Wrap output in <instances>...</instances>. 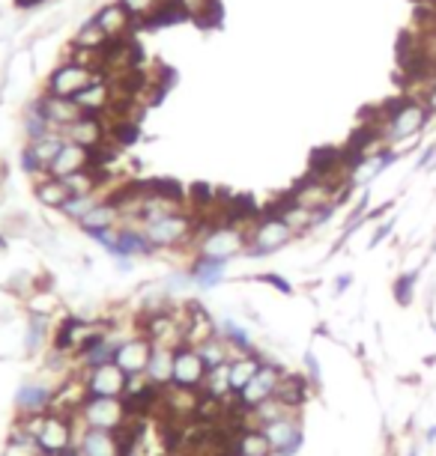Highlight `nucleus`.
<instances>
[{"mask_svg":"<svg viewBox=\"0 0 436 456\" xmlns=\"http://www.w3.org/2000/svg\"><path fill=\"white\" fill-rule=\"evenodd\" d=\"M433 110L424 105L422 99L413 96H400L391 99L389 105H383L377 110V117L371 119V126L380 128V137L386 146H400L409 143L415 137H422V132L431 126Z\"/></svg>","mask_w":436,"mask_h":456,"instance_id":"obj_1","label":"nucleus"},{"mask_svg":"<svg viewBox=\"0 0 436 456\" xmlns=\"http://www.w3.org/2000/svg\"><path fill=\"white\" fill-rule=\"evenodd\" d=\"M126 418L129 411L123 406V397H84L75 411V424L84 429H108V433H117Z\"/></svg>","mask_w":436,"mask_h":456,"instance_id":"obj_2","label":"nucleus"},{"mask_svg":"<svg viewBox=\"0 0 436 456\" xmlns=\"http://www.w3.org/2000/svg\"><path fill=\"white\" fill-rule=\"evenodd\" d=\"M296 233L290 230V224L281 218V215H260V221L248 230V245L245 254L248 256H267L276 254L278 248H284Z\"/></svg>","mask_w":436,"mask_h":456,"instance_id":"obj_3","label":"nucleus"},{"mask_svg":"<svg viewBox=\"0 0 436 456\" xmlns=\"http://www.w3.org/2000/svg\"><path fill=\"white\" fill-rule=\"evenodd\" d=\"M102 78H105V75L96 72V69H87V66L72 63V60H63V63L48 75L45 93H51V96H63V99H78L90 84H96Z\"/></svg>","mask_w":436,"mask_h":456,"instance_id":"obj_4","label":"nucleus"},{"mask_svg":"<svg viewBox=\"0 0 436 456\" xmlns=\"http://www.w3.org/2000/svg\"><path fill=\"white\" fill-rule=\"evenodd\" d=\"M248 230L234 227V224H216L198 239V254L212 256V260H227L236 254H245Z\"/></svg>","mask_w":436,"mask_h":456,"instance_id":"obj_5","label":"nucleus"},{"mask_svg":"<svg viewBox=\"0 0 436 456\" xmlns=\"http://www.w3.org/2000/svg\"><path fill=\"white\" fill-rule=\"evenodd\" d=\"M78 436H75V418L60 415V411H48L45 424H42L37 436V456H63L72 451Z\"/></svg>","mask_w":436,"mask_h":456,"instance_id":"obj_6","label":"nucleus"},{"mask_svg":"<svg viewBox=\"0 0 436 456\" xmlns=\"http://www.w3.org/2000/svg\"><path fill=\"white\" fill-rule=\"evenodd\" d=\"M126 382H129V376H126L114 361L81 370V388L87 397H123Z\"/></svg>","mask_w":436,"mask_h":456,"instance_id":"obj_7","label":"nucleus"},{"mask_svg":"<svg viewBox=\"0 0 436 456\" xmlns=\"http://www.w3.org/2000/svg\"><path fill=\"white\" fill-rule=\"evenodd\" d=\"M203 379H207V364H203L198 346H189V343L174 346V379H170V385L201 391Z\"/></svg>","mask_w":436,"mask_h":456,"instance_id":"obj_8","label":"nucleus"},{"mask_svg":"<svg viewBox=\"0 0 436 456\" xmlns=\"http://www.w3.org/2000/svg\"><path fill=\"white\" fill-rule=\"evenodd\" d=\"M284 373H287V370L281 367L278 361H272V358L263 361L251 382H248L245 388L239 391V400H243V406L254 409V406H260L263 400L276 397V388H278V382H281V376H284Z\"/></svg>","mask_w":436,"mask_h":456,"instance_id":"obj_9","label":"nucleus"},{"mask_svg":"<svg viewBox=\"0 0 436 456\" xmlns=\"http://www.w3.org/2000/svg\"><path fill=\"white\" fill-rule=\"evenodd\" d=\"M63 137L96 152L105 143H111V119L96 117V114H84L81 119H75L72 126L63 128Z\"/></svg>","mask_w":436,"mask_h":456,"instance_id":"obj_10","label":"nucleus"},{"mask_svg":"<svg viewBox=\"0 0 436 456\" xmlns=\"http://www.w3.org/2000/svg\"><path fill=\"white\" fill-rule=\"evenodd\" d=\"M260 429H263V436L269 438L272 456H293L299 447H302V415L272 420V424Z\"/></svg>","mask_w":436,"mask_h":456,"instance_id":"obj_11","label":"nucleus"},{"mask_svg":"<svg viewBox=\"0 0 436 456\" xmlns=\"http://www.w3.org/2000/svg\"><path fill=\"white\" fill-rule=\"evenodd\" d=\"M93 21L99 24L102 30L108 33L111 42H119V39H132L135 37V28H138V21H135V15L126 10L119 0H111V4L99 6L96 15H93Z\"/></svg>","mask_w":436,"mask_h":456,"instance_id":"obj_12","label":"nucleus"},{"mask_svg":"<svg viewBox=\"0 0 436 456\" xmlns=\"http://www.w3.org/2000/svg\"><path fill=\"white\" fill-rule=\"evenodd\" d=\"M152 349L156 343L147 340V338H132V340H123L117 343V352H114V364L123 370L126 376H135V373H147V364L152 358Z\"/></svg>","mask_w":436,"mask_h":456,"instance_id":"obj_13","label":"nucleus"},{"mask_svg":"<svg viewBox=\"0 0 436 456\" xmlns=\"http://www.w3.org/2000/svg\"><path fill=\"white\" fill-rule=\"evenodd\" d=\"M93 165H96V156H93V150H87V146L81 143H72V141H63V146H60L57 159L51 161L48 174L57 176V179H66L72 174H81V170H90Z\"/></svg>","mask_w":436,"mask_h":456,"instance_id":"obj_14","label":"nucleus"},{"mask_svg":"<svg viewBox=\"0 0 436 456\" xmlns=\"http://www.w3.org/2000/svg\"><path fill=\"white\" fill-rule=\"evenodd\" d=\"M37 108L42 110V117H45L48 123H51V128H54V132H60V134H63L66 126H72L75 119L84 117V110H81V105L75 99L51 96V93H45V96L37 99Z\"/></svg>","mask_w":436,"mask_h":456,"instance_id":"obj_15","label":"nucleus"},{"mask_svg":"<svg viewBox=\"0 0 436 456\" xmlns=\"http://www.w3.org/2000/svg\"><path fill=\"white\" fill-rule=\"evenodd\" d=\"M119 221H123V212L117 209L114 200H108V197H105V200H99L87 215H84V218L78 221V227L93 239V236L105 233V230L119 227Z\"/></svg>","mask_w":436,"mask_h":456,"instance_id":"obj_16","label":"nucleus"},{"mask_svg":"<svg viewBox=\"0 0 436 456\" xmlns=\"http://www.w3.org/2000/svg\"><path fill=\"white\" fill-rule=\"evenodd\" d=\"M54 391L45 382H24L15 394V411L19 415H33V411H51Z\"/></svg>","mask_w":436,"mask_h":456,"instance_id":"obj_17","label":"nucleus"},{"mask_svg":"<svg viewBox=\"0 0 436 456\" xmlns=\"http://www.w3.org/2000/svg\"><path fill=\"white\" fill-rule=\"evenodd\" d=\"M75 447L81 451V456H123L119 453L117 436L108 433V429H84L81 427Z\"/></svg>","mask_w":436,"mask_h":456,"instance_id":"obj_18","label":"nucleus"},{"mask_svg":"<svg viewBox=\"0 0 436 456\" xmlns=\"http://www.w3.org/2000/svg\"><path fill=\"white\" fill-rule=\"evenodd\" d=\"M276 397L284 403L287 409L302 411L308 397H311V382H308L305 376H299V373H284V376H281V382H278V388H276Z\"/></svg>","mask_w":436,"mask_h":456,"instance_id":"obj_19","label":"nucleus"},{"mask_svg":"<svg viewBox=\"0 0 436 456\" xmlns=\"http://www.w3.org/2000/svg\"><path fill=\"white\" fill-rule=\"evenodd\" d=\"M263 361H267V355H260L258 349L248 352V355H236L234 361H230V388H234V394H239L248 382H251Z\"/></svg>","mask_w":436,"mask_h":456,"instance_id":"obj_20","label":"nucleus"},{"mask_svg":"<svg viewBox=\"0 0 436 456\" xmlns=\"http://www.w3.org/2000/svg\"><path fill=\"white\" fill-rule=\"evenodd\" d=\"M33 194H37V200L42 206H48V209H57V212L72 200L70 188H66L63 179H57V176H48V179H42V183H37V185H33Z\"/></svg>","mask_w":436,"mask_h":456,"instance_id":"obj_21","label":"nucleus"},{"mask_svg":"<svg viewBox=\"0 0 436 456\" xmlns=\"http://www.w3.org/2000/svg\"><path fill=\"white\" fill-rule=\"evenodd\" d=\"M225 269H227V260H212V256H203L198 254L194 263L189 265V278L198 281L201 287H216L225 278Z\"/></svg>","mask_w":436,"mask_h":456,"instance_id":"obj_22","label":"nucleus"},{"mask_svg":"<svg viewBox=\"0 0 436 456\" xmlns=\"http://www.w3.org/2000/svg\"><path fill=\"white\" fill-rule=\"evenodd\" d=\"M147 379L161 385V388H170V379H174V349L170 346L152 349V358L147 364Z\"/></svg>","mask_w":436,"mask_h":456,"instance_id":"obj_23","label":"nucleus"},{"mask_svg":"<svg viewBox=\"0 0 436 456\" xmlns=\"http://www.w3.org/2000/svg\"><path fill=\"white\" fill-rule=\"evenodd\" d=\"M198 352H201V358H203V364H207V370L210 367H221V364H230V361L236 358V352L230 349V343L225 340V334H212V338H207L198 346Z\"/></svg>","mask_w":436,"mask_h":456,"instance_id":"obj_24","label":"nucleus"},{"mask_svg":"<svg viewBox=\"0 0 436 456\" xmlns=\"http://www.w3.org/2000/svg\"><path fill=\"white\" fill-rule=\"evenodd\" d=\"M111 45V39H108V33L99 28L96 21H87V24H81L78 30H75V37H72V48H84V51H105Z\"/></svg>","mask_w":436,"mask_h":456,"instance_id":"obj_25","label":"nucleus"},{"mask_svg":"<svg viewBox=\"0 0 436 456\" xmlns=\"http://www.w3.org/2000/svg\"><path fill=\"white\" fill-rule=\"evenodd\" d=\"M201 394L216 397V400H225L227 394H234V388H230V364L210 367L207 379H203V385H201Z\"/></svg>","mask_w":436,"mask_h":456,"instance_id":"obj_26","label":"nucleus"},{"mask_svg":"<svg viewBox=\"0 0 436 456\" xmlns=\"http://www.w3.org/2000/svg\"><path fill=\"white\" fill-rule=\"evenodd\" d=\"M290 415H302V411L287 409L278 397H269V400H263L260 406L251 409V424L267 427V424H272V420H281V418H290Z\"/></svg>","mask_w":436,"mask_h":456,"instance_id":"obj_27","label":"nucleus"},{"mask_svg":"<svg viewBox=\"0 0 436 456\" xmlns=\"http://www.w3.org/2000/svg\"><path fill=\"white\" fill-rule=\"evenodd\" d=\"M239 456H272V444L269 438L263 436L260 427H248L243 436L236 438Z\"/></svg>","mask_w":436,"mask_h":456,"instance_id":"obj_28","label":"nucleus"},{"mask_svg":"<svg viewBox=\"0 0 436 456\" xmlns=\"http://www.w3.org/2000/svg\"><path fill=\"white\" fill-rule=\"evenodd\" d=\"M418 278H422V269H409V272H400L395 283H391V296L400 307H409L415 298V289H418Z\"/></svg>","mask_w":436,"mask_h":456,"instance_id":"obj_29","label":"nucleus"},{"mask_svg":"<svg viewBox=\"0 0 436 456\" xmlns=\"http://www.w3.org/2000/svg\"><path fill=\"white\" fill-rule=\"evenodd\" d=\"M48 329H51L48 316H33L30 314V329H28V338H24V352H28V355H33V352L48 340Z\"/></svg>","mask_w":436,"mask_h":456,"instance_id":"obj_30","label":"nucleus"},{"mask_svg":"<svg viewBox=\"0 0 436 456\" xmlns=\"http://www.w3.org/2000/svg\"><path fill=\"white\" fill-rule=\"evenodd\" d=\"M0 233L6 239H24L30 236V215L28 212H12L0 221Z\"/></svg>","mask_w":436,"mask_h":456,"instance_id":"obj_31","label":"nucleus"},{"mask_svg":"<svg viewBox=\"0 0 436 456\" xmlns=\"http://www.w3.org/2000/svg\"><path fill=\"white\" fill-rule=\"evenodd\" d=\"M99 200H105V194H87V197H72V200L70 203H66L63 206V209H60V212H63L66 215V218H72L75 224H78L81 218H84V215H87L90 209H93V206H96Z\"/></svg>","mask_w":436,"mask_h":456,"instance_id":"obj_32","label":"nucleus"},{"mask_svg":"<svg viewBox=\"0 0 436 456\" xmlns=\"http://www.w3.org/2000/svg\"><path fill=\"white\" fill-rule=\"evenodd\" d=\"M221 334H225V340L230 343V349L236 352V355H248V352H254L251 340H248V334L243 325L236 322H225V329H221Z\"/></svg>","mask_w":436,"mask_h":456,"instance_id":"obj_33","label":"nucleus"},{"mask_svg":"<svg viewBox=\"0 0 436 456\" xmlns=\"http://www.w3.org/2000/svg\"><path fill=\"white\" fill-rule=\"evenodd\" d=\"M57 307V298L51 292H30L28 296V314L33 316H51Z\"/></svg>","mask_w":436,"mask_h":456,"instance_id":"obj_34","label":"nucleus"},{"mask_svg":"<svg viewBox=\"0 0 436 456\" xmlns=\"http://www.w3.org/2000/svg\"><path fill=\"white\" fill-rule=\"evenodd\" d=\"M254 281H260V283H269V287H276L278 292H284V296H293V283H290L287 278H281V274H276V272H263V274H254Z\"/></svg>","mask_w":436,"mask_h":456,"instance_id":"obj_35","label":"nucleus"},{"mask_svg":"<svg viewBox=\"0 0 436 456\" xmlns=\"http://www.w3.org/2000/svg\"><path fill=\"white\" fill-rule=\"evenodd\" d=\"M391 230H395V218H389L386 224H380V227L374 230V236H371V242H367V248H377L380 242H386Z\"/></svg>","mask_w":436,"mask_h":456,"instance_id":"obj_36","label":"nucleus"},{"mask_svg":"<svg viewBox=\"0 0 436 456\" xmlns=\"http://www.w3.org/2000/svg\"><path fill=\"white\" fill-rule=\"evenodd\" d=\"M305 367H308V373H311V379H308V382L320 385V364H317V358H314L311 352L305 355Z\"/></svg>","mask_w":436,"mask_h":456,"instance_id":"obj_37","label":"nucleus"},{"mask_svg":"<svg viewBox=\"0 0 436 456\" xmlns=\"http://www.w3.org/2000/svg\"><path fill=\"white\" fill-rule=\"evenodd\" d=\"M350 283H353V274H341V278L335 281V296H344V292L350 289Z\"/></svg>","mask_w":436,"mask_h":456,"instance_id":"obj_38","label":"nucleus"},{"mask_svg":"<svg viewBox=\"0 0 436 456\" xmlns=\"http://www.w3.org/2000/svg\"><path fill=\"white\" fill-rule=\"evenodd\" d=\"M39 4H45V0H15L19 10H33V6H39Z\"/></svg>","mask_w":436,"mask_h":456,"instance_id":"obj_39","label":"nucleus"},{"mask_svg":"<svg viewBox=\"0 0 436 456\" xmlns=\"http://www.w3.org/2000/svg\"><path fill=\"white\" fill-rule=\"evenodd\" d=\"M424 438H427V442H436V424H433L431 429H427V436H424Z\"/></svg>","mask_w":436,"mask_h":456,"instance_id":"obj_40","label":"nucleus"},{"mask_svg":"<svg viewBox=\"0 0 436 456\" xmlns=\"http://www.w3.org/2000/svg\"><path fill=\"white\" fill-rule=\"evenodd\" d=\"M4 251H6V236L0 233V254H4Z\"/></svg>","mask_w":436,"mask_h":456,"instance_id":"obj_41","label":"nucleus"},{"mask_svg":"<svg viewBox=\"0 0 436 456\" xmlns=\"http://www.w3.org/2000/svg\"><path fill=\"white\" fill-rule=\"evenodd\" d=\"M407 456H422V453H418V447H409V451H407Z\"/></svg>","mask_w":436,"mask_h":456,"instance_id":"obj_42","label":"nucleus"},{"mask_svg":"<svg viewBox=\"0 0 436 456\" xmlns=\"http://www.w3.org/2000/svg\"><path fill=\"white\" fill-rule=\"evenodd\" d=\"M431 254H436V242H433V251H431Z\"/></svg>","mask_w":436,"mask_h":456,"instance_id":"obj_43","label":"nucleus"},{"mask_svg":"<svg viewBox=\"0 0 436 456\" xmlns=\"http://www.w3.org/2000/svg\"><path fill=\"white\" fill-rule=\"evenodd\" d=\"M433 37H436V28H433Z\"/></svg>","mask_w":436,"mask_h":456,"instance_id":"obj_44","label":"nucleus"}]
</instances>
